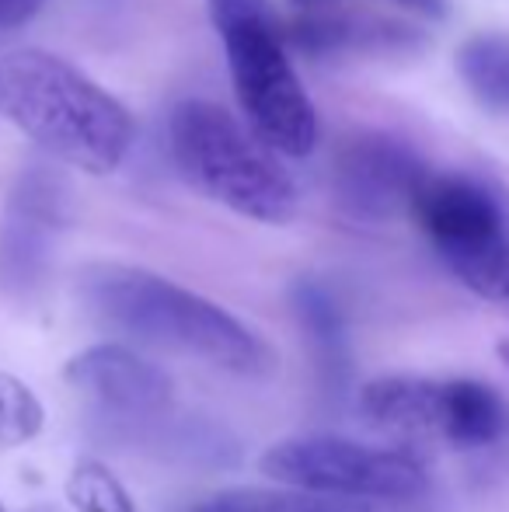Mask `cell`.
Returning <instances> with one entry per match:
<instances>
[{"mask_svg": "<svg viewBox=\"0 0 509 512\" xmlns=\"http://www.w3.org/2000/svg\"><path fill=\"white\" fill-rule=\"evenodd\" d=\"M408 213L415 216L422 234L433 241L440 258L509 234L503 199L489 185L468 175H433L429 171L415 189Z\"/></svg>", "mask_w": 509, "mask_h": 512, "instance_id": "cell-9", "label": "cell"}, {"mask_svg": "<svg viewBox=\"0 0 509 512\" xmlns=\"http://www.w3.org/2000/svg\"><path fill=\"white\" fill-rule=\"evenodd\" d=\"M185 512H374L363 499H339V495L307 492H262V488H234L220 492L213 499L196 502Z\"/></svg>", "mask_w": 509, "mask_h": 512, "instance_id": "cell-13", "label": "cell"}, {"mask_svg": "<svg viewBox=\"0 0 509 512\" xmlns=\"http://www.w3.org/2000/svg\"><path fill=\"white\" fill-rule=\"evenodd\" d=\"M42 7H46V0H0V39L32 25Z\"/></svg>", "mask_w": 509, "mask_h": 512, "instance_id": "cell-18", "label": "cell"}, {"mask_svg": "<svg viewBox=\"0 0 509 512\" xmlns=\"http://www.w3.org/2000/svg\"><path fill=\"white\" fill-rule=\"evenodd\" d=\"M499 356H503L506 370H509V342H499Z\"/></svg>", "mask_w": 509, "mask_h": 512, "instance_id": "cell-20", "label": "cell"}, {"mask_svg": "<svg viewBox=\"0 0 509 512\" xmlns=\"http://www.w3.org/2000/svg\"><path fill=\"white\" fill-rule=\"evenodd\" d=\"M293 4L314 7V4H325V0H293ZM398 4L412 7V11H422V14H433V18H440V14L447 11V4H443V0H398Z\"/></svg>", "mask_w": 509, "mask_h": 512, "instance_id": "cell-19", "label": "cell"}, {"mask_svg": "<svg viewBox=\"0 0 509 512\" xmlns=\"http://www.w3.org/2000/svg\"><path fill=\"white\" fill-rule=\"evenodd\" d=\"M360 411L381 429L440 439L457 450H485L509 432L499 391L468 377H377L363 384Z\"/></svg>", "mask_w": 509, "mask_h": 512, "instance_id": "cell-5", "label": "cell"}, {"mask_svg": "<svg viewBox=\"0 0 509 512\" xmlns=\"http://www.w3.org/2000/svg\"><path fill=\"white\" fill-rule=\"evenodd\" d=\"M457 74L489 112H509V39L475 35L457 49Z\"/></svg>", "mask_w": 509, "mask_h": 512, "instance_id": "cell-12", "label": "cell"}, {"mask_svg": "<svg viewBox=\"0 0 509 512\" xmlns=\"http://www.w3.org/2000/svg\"><path fill=\"white\" fill-rule=\"evenodd\" d=\"M0 512H7V506H4V502H0Z\"/></svg>", "mask_w": 509, "mask_h": 512, "instance_id": "cell-21", "label": "cell"}, {"mask_svg": "<svg viewBox=\"0 0 509 512\" xmlns=\"http://www.w3.org/2000/svg\"><path fill=\"white\" fill-rule=\"evenodd\" d=\"M63 380L91 405L123 418L161 415L175 401V384L168 373L123 345H91L70 356Z\"/></svg>", "mask_w": 509, "mask_h": 512, "instance_id": "cell-10", "label": "cell"}, {"mask_svg": "<svg viewBox=\"0 0 509 512\" xmlns=\"http://www.w3.org/2000/svg\"><path fill=\"white\" fill-rule=\"evenodd\" d=\"M46 425L39 394L11 370H0V450L28 446Z\"/></svg>", "mask_w": 509, "mask_h": 512, "instance_id": "cell-17", "label": "cell"}, {"mask_svg": "<svg viewBox=\"0 0 509 512\" xmlns=\"http://www.w3.org/2000/svg\"><path fill=\"white\" fill-rule=\"evenodd\" d=\"M258 471L286 488L339 499H415L429 478L415 457L339 436H293L258 457Z\"/></svg>", "mask_w": 509, "mask_h": 512, "instance_id": "cell-6", "label": "cell"}, {"mask_svg": "<svg viewBox=\"0 0 509 512\" xmlns=\"http://www.w3.org/2000/svg\"><path fill=\"white\" fill-rule=\"evenodd\" d=\"M171 157L182 178L255 223H290L297 216L300 192L293 175L248 122L206 98L175 105L168 119Z\"/></svg>", "mask_w": 509, "mask_h": 512, "instance_id": "cell-3", "label": "cell"}, {"mask_svg": "<svg viewBox=\"0 0 509 512\" xmlns=\"http://www.w3.org/2000/svg\"><path fill=\"white\" fill-rule=\"evenodd\" d=\"M293 307H297L300 324H304L314 349H318V359H321V366H325V373L335 377L339 366L346 363V338H342V321H339V310H335L332 297H328L318 283H297V290H293Z\"/></svg>", "mask_w": 509, "mask_h": 512, "instance_id": "cell-15", "label": "cell"}, {"mask_svg": "<svg viewBox=\"0 0 509 512\" xmlns=\"http://www.w3.org/2000/svg\"><path fill=\"white\" fill-rule=\"evenodd\" d=\"M429 168L412 147L391 136H356L339 150L335 161V196L356 220H391L412 206L415 189Z\"/></svg>", "mask_w": 509, "mask_h": 512, "instance_id": "cell-8", "label": "cell"}, {"mask_svg": "<svg viewBox=\"0 0 509 512\" xmlns=\"http://www.w3.org/2000/svg\"><path fill=\"white\" fill-rule=\"evenodd\" d=\"M286 39L307 53H342V49H374V46H405V28L377 25V21L339 18V14H318L293 28Z\"/></svg>", "mask_w": 509, "mask_h": 512, "instance_id": "cell-11", "label": "cell"}, {"mask_svg": "<svg viewBox=\"0 0 509 512\" xmlns=\"http://www.w3.org/2000/svg\"><path fill=\"white\" fill-rule=\"evenodd\" d=\"M81 300L98 321L157 349L203 359L238 377H265L276 366L272 349L241 317L213 300L133 265H88Z\"/></svg>", "mask_w": 509, "mask_h": 512, "instance_id": "cell-1", "label": "cell"}, {"mask_svg": "<svg viewBox=\"0 0 509 512\" xmlns=\"http://www.w3.org/2000/svg\"><path fill=\"white\" fill-rule=\"evenodd\" d=\"M67 220V185L46 168H28L0 220V286L28 293L46 276L56 234Z\"/></svg>", "mask_w": 509, "mask_h": 512, "instance_id": "cell-7", "label": "cell"}, {"mask_svg": "<svg viewBox=\"0 0 509 512\" xmlns=\"http://www.w3.org/2000/svg\"><path fill=\"white\" fill-rule=\"evenodd\" d=\"M67 502L74 512H140L126 485L116 478V471L102 464V460H77L67 474Z\"/></svg>", "mask_w": 509, "mask_h": 512, "instance_id": "cell-16", "label": "cell"}, {"mask_svg": "<svg viewBox=\"0 0 509 512\" xmlns=\"http://www.w3.org/2000/svg\"><path fill=\"white\" fill-rule=\"evenodd\" d=\"M0 112L49 157L84 175L119 171L136 140L129 108L46 49H18L0 60Z\"/></svg>", "mask_w": 509, "mask_h": 512, "instance_id": "cell-2", "label": "cell"}, {"mask_svg": "<svg viewBox=\"0 0 509 512\" xmlns=\"http://www.w3.org/2000/svg\"><path fill=\"white\" fill-rule=\"evenodd\" d=\"M210 18L245 122L283 157H307L318 143V108L286 56L269 0H210Z\"/></svg>", "mask_w": 509, "mask_h": 512, "instance_id": "cell-4", "label": "cell"}, {"mask_svg": "<svg viewBox=\"0 0 509 512\" xmlns=\"http://www.w3.org/2000/svg\"><path fill=\"white\" fill-rule=\"evenodd\" d=\"M447 269L489 304L509 310V234L443 258Z\"/></svg>", "mask_w": 509, "mask_h": 512, "instance_id": "cell-14", "label": "cell"}]
</instances>
